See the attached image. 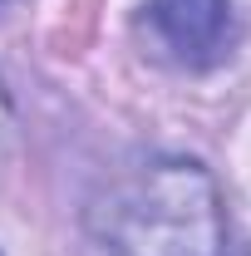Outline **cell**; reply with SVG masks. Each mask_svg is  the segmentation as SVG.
Here are the masks:
<instances>
[{
    "instance_id": "7a4b0ae2",
    "label": "cell",
    "mask_w": 251,
    "mask_h": 256,
    "mask_svg": "<svg viewBox=\"0 0 251 256\" xmlns=\"http://www.w3.org/2000/svg\"><path fill=\"white\" fill-rule=\"evenodd\" d=\"M148 25L162 50L188 69H212L236 44L232 0H148Z\"/></svg>"
},
{
    "instance_id": "3957f363",
    "label": "cell",
    "mask_w": 251,
    "mask_h": 256,
    "mask_svg": "<svg viewBox=\"0 0 251 256\" xmlns=\"http://www.w3.org/2000/svg\"><path fill=\"white\" fill-rule=\"evenodd\" d=\"M10 128H15V118H10V98H5V89H0V153L10 148Z\"/></svg>"
},
{
    "instance_id": "6da1fadb",
    "label": "cell",
    "mask_w": 251,
    "mask_h": 256,
    "mask_svg": "<svg viewBox=\"0 0 251 256\" xmlns=\"http://www.w3.org/2000/svg\"><path fill=\"white\" fill-rule=\"evenodd\" d=\"M89 222L108 256H222L226 246L222 192L192 158H148L118 172Z\"/></svg>"
}]
</instances>
